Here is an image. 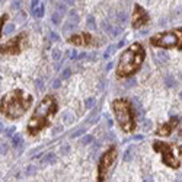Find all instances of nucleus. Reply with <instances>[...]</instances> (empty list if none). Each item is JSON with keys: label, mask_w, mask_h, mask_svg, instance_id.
Returning a JSON list of instances; mask_svg holds the SVG:
<instances>
[{"label": "nucleus", "mask_w": 182, "mask_h": 182, "mask_svg": "<svg viewBox=\"0 0 182 182\" xmlns=\"http://www.w3.org/2000/svg\"><path fill=\"white\" fill-rule=\"evenodd\" d=\"M57 12H58L60 15H64V13L67 12V9H66V4H63V3H58V4H57Z\"/></svg>", "instance_id": "c85d7f7f"}, {"label": "nucleus", "mask_w": 182, "mask_h": 182, "mask_svg": "<svg viewBox=\"0 0 182 182\" xmlns=\"http://www.w3.org/2000/svg\"><path fill=\"white\" fill-rule=\"evenodd\" d=\"M86 23H87V28L89 29H93V31L96 29V22H95V18L93 16H87V22Z\"/></svg>", "instance_id": "4be33fe9"}, {"label": "nucleus", "mask_w": 182, "mask_h": 182, "mask_svg": "<svg viewBox=\"0 0 182 182\" xmlns=\"http://www.w3.org/2000/svg\"><path fill=\"white\" fill-rule=\"evenodd\" d=\"M6 21H7V15H3V16L0 18V36H1V31H3V26H4Z\"/></svg>", "instance_id": "473e14b6"}, {"label": "nucleus", "mask_w": 182, "mask_h": 182, "mask_svg": "<svg viewBox=\"0 0 182 182\" xmlns=\"http://www.w3.org/2000/svg\"><path fill=\"white\" fill-rule=\"evenodd\" d=\"M60 85H61V80H58V79H57V80H54L53 87H54V89H58V87H60Z\"/></svg>", "instance_id": "ea45409f"}, {"label": "nucleus", "mask_w": 182, "mask_h": 182, "mask_svg": "<svg viewBox=\"0 0 182 182\" xmlns=\"http://www.w3.org/2000/svg\"><path fill=\"white\" fill-rule=\"evenodd\" d=\"M79 21H80V18H79L77 12H76L74 9H72V10H70V13H69V21H67V23L63 26V31H64V32H67L69 29H70V31L74 29V28L79 25Z\"/></svg>", "instance_id": "f8f14e48"}, {"label": "nucleus", "mask_w": 182, "mask_h": 182, "mask_svg": "<svg viewBox=\"0 0 182 182\" xmlns=\"http://www.w3.org/2000/svg\"><path fill=\"white\" fill-rule=\"evenodd\" d=\"M134 146H130L127 150H125V153H124V160L125 162H130V160H133V154H134Z\"/></svg>", "instance_id": "2eb2a0df"}, {"label": "nucleus", "mask_w": 182, "mask_h": 182, "mask_svg": "<svg viewBox=\"0 0 182 182\" xmlns=\"http://www.w3.org/2000/svg\"><path fill=\"white\" fill-rule=\"evenodd\" d=\"M61 19H63V15H60L57 10L53 13V16H51V22L54 23V25H60L61 23Z\"/></svg>", "instance_id": "a211bd4d"}, {"label": "nucleus", "mask_w": 182, "mask_h": 182, "mask_svg": "<svg viewBox=\"0 0 182 182\" xmlns=\"http://www.w3.org/2000/svg\"><path fill=\"white\" fill-rule=\"evenodd\" d=\"M175 182H182V181H175Z\"/></svg>", "instance_id": "3c124183"}, {"label": "nucleus", "mask_w": 182, "mask_h": 182, "mask_svg": "<svg viewBox=\"0 0 182 182\" xmlns=\"http://www.w3.org/2000/svg\"><path fill=\"white\" fill-rule=\"evenodd\" d=\"M153 149L162 154V162L172 168V169H178L181 166V162H179V154L182 153V149L179 146H173L169 144V143H165V141H160V140H154L153 141Z\"/></svg>", "instance_id": "39448f33"}, {"label": "nucleus", "mask_w": 182, "mask_h": 182, "mask_svg": "<svg viewBox=\"0 0 182 182\" xmlns=\"http://www.w3.org/2000/svg\"><path fill=\"white\" fill-rule=\"evenodd\" d=\"M90 141H93V137H92V136H85V137L82 139V144H83V146L89 144Z\"/></svg>", "instance_id": "f704fd0d"}, {"label": "nucleus", "mask_w": 182, "mask_h": 182, "mask_svg": "<svg viewBox=\"0 0 182 182\" xmlns=\"http://www.w3.org/2000/svg\"><path fill=\"white\" fill-rule=\"evenodd\" d=\"M61 130H63V127H58V128H54V131H53V133L55 134V133H60Z\"/></svg>", "instance_id": "a18cd8bd"}, {"label": "nucleus", "mask_w": 182, "mask_h": 182, "mask_svg": "<svg viewBox=\"0 0 182 182\" xmlns=\"http://www.w3.org/2000/svg\"><path fill=\"white\" fill-rule=\"evenodd\" d=\"M64 1H66L67 4H70V6H73V4H74V0H64Z\"/></svg>", "instance_id": "49530a36"}, {"label": "nucleus", "mask_w": 182, "mask_h": 182, "mask_svg": "<svg viewBox=\"0 0 182 182\" xmlns=\"http://www.w3.org/2000/svg\"><path fill=\"white\" fill-rule=\"evenodd\" d=\"M154 55H156V58H159V60L168 61V54H166V53H157V54H154Z\"/></svg>", "instance_id": "72a5a7b5"}, {"label": "nucleus", "mask_w": 182, "mask_h": 182, "mask_svg": "<svg viewBox=\"0 0 182 182\" xmlns=\"http://www.w3.org/2000/svg\"><path fill=\"white\" fill-rule=\"evenodd\" d=\"M93 36L90 34L82 32V34H74L69 38V42H72L74 45H93Z\"/></svg>", "instance_id": "9b49d317"}, {"label": "nucleus", "mask_w": 182, "mask_h": 182, "mask_svg": "<svg viewBox=\"0 0 182 182\" xmlns=\"http://www.w3.org/2000/svg\"><path fill=\"white\" fill-rule=\"evenodd\" d=\"M12 9L13 10L22 9V0H12Z\"/></svg>", "instance_id": "393cba45"}, {"label": "nucleus", "mask_w": 182, "mask_h": 182, "mask_svg": "<svg viewBox=\"0 0 182 182\" xmlns=\"http://www.w3.org/2000/svg\"><path fill=\"white\" fill-rule=\"evenodd\" d=\"M95 104H96V99L95 98H87L86 101H85V107L87 109H90L92 107H95Z\"/></svg>", "instance_id": "b1692460"}, {"label": "nucleus", "mask_w": 182, "mask_h": 182, "mask_svg": "<svg viewBox=\"0 0 182 182\" xmlns=\"http://www.w3.org/2000/svg\"><path fill=\"white\" fill-rule=\"evenodd\" d=\"M150 125H151V121L150 119H144L141 127H143V130H150Z\"/></svg>", "instance_id": "e433bc0d"}, {"label": "nucleus", "mask_w": 182, "mask_h": 182, "mask_svg": "<svg viewBox=\"0 0 182 182\" xmlns=\"http://www.w3.org/2000/svg\"><path fill=\"white\" fill-rule=\"evenodd\" d=\"M165 86L166 87H175L176 86V80L172 76H168V77H165Z\"/></svg>", "instance_id": "412c9836"}, {"label": "nucleus", "mask_w": 182, "mask_h": 182, "mask_svg": "<svg viewBox=\"0 0 182 182\" xmlns=\"http://www.w3.org/2000/svg\"><path fill=\"white\" fill-rule=\"evenodd\" d=\"M117 156H118V150L115 146L108 147L105 150V153L101 156L99 163H98V182H105L112 166L117 162Z\"/></svg>", "instance_id": "0eeeda50"}, {"label": "nucleus", "mask_w": 182, "mask_h": 182, "mask_svg": "<svg viewBox=\"0 0 182 182\" xmlns=\"http://www.w3.org/2000/svg\"><path fill=\"white\" fill-rule=\"evenodd\" d=\"M0 153H1V154H6V153H7V146L0 144Z\"/></svg>", "instance_id": "4c0bfd02"}, {"label": "nucleus", "mask_w": 182, "mask_h": 182, "mask_svg": "<svg viewBox=\"0 0 182 182\" xmlns=\"http://www.w3.org/2000/svg\"><path fill=\"white\" fill-rule=\"evenodd\" d=\"M13 31H15V25H13V23L7 25V26H6V28L3 29V32H4V34H7V35H9V34H12Z\"/></svg>", "instance_id": "2f4dec72"}, {"label": "nucleus", "mask_w": 182, "mask_h": 182, "mask_svg": "<svg viewBox=\"0 0 182 182\" xmlns=\"http://www.w3.org/2000/svg\"><path fill=\"white\" fill-rule=\"evenodd\" d=\"M149 13L146 12L144 7H141L140 4H136L134 6V13H133V22H131V25H133V28L134 29H139V28H141L143 25H146L147 22H149Z\"/></svg>", "instance_id": "1a4fd4ad"}, {"label": "nucleus", "mask_w": 182, "mask_h": 182, "mask_svg": "<svg viewBox=\"0 0 182 182\" xmlns=\"http://www.w3.org/2000/svg\"><path fill=\"white\" fill-rule=\"evenodd\" d=\"M150 45L160 48H178L182 50V28L159 32L150 38Z\"/></svg>", "instance_id": "423d86ee"}, {"label": "nucleus", "mask_w": 182, "mask_h": 182, "mask_svg": "<svg viewBox=\"0 0 182 182\" xmlns=\"http://www.w3.org/2000/svg\"><path fill=\"white\" fill-rule=\"evenodd\" d=\"M117 50V45H114V44H111V45H108V48L105 50V53H104V58H109L112 54H114V51Z\"/></svg>", "instance_id": "6ab92c4d"}, {"label": "nucleus", "mask_w": 182, "mask_h": 182, "mask_svg": "<svg viewBox=\"0 0 182 182\" xmlns=\"http://www.w3.org/2000/svg\"><path fill=\"white\" fill-rule=\"evenodd\" d=\"M112 109H114L117 124L121 127V130L125 133L134 131L137 124H136V112L131 104L127 99H115L112 101Z\"/></svg>", "instance_id": "20e7f679"}, {"label": "nucleus", "mask_w": 182, "mask_h": 182, "mask_svg": "<svg viewBox=\"0 0 182 182\" xmlns=\"http://www.w3.org/2000/svg\"><path fill=\"white\" fill-rule=\"evenodd\" d=\"M60 58H61V51H60L58 48H54V50H53V60L57 61V60H60Z\"/></svg>", "instance_id": "bb28decb"}, {"label": "nucleus", "mask_w": 182, "mask_h": 182, "mask_svg": "<svg viewBox=\"0 0 182 182\" xmlns=\"http://www.w3.org/2000/svg\"><path fill=\"white\" fill-rule=\"evenodd\" d=\"M3 131H4V125L0 122V133H3Z\"/></svg>", "instance_id": "09e8293b"}, {"label": "nucleus", "mask_w": 182, "mask_h": 182, "mask_svg": "<svg viewBox=\"0 0 182 182\" xmlns=\"http://www.w3.org/2000/svg\"><path fill=\"white\" fill-rule=\"evenodd\" d=\"M26 42H28V35L25 32H22V34L16 35L15 38H12L10 41H7L6 44H1L0 45V54L16 55L25 48Z\"/></svg>", "instance_id": "6e6552de"}, {"label": "nucleus", "mask_w": 182, "mask_h": 182, "mask_svg": "<svg viewBox=\"0 0 182 182\" xmlns=\"http://www.w3.org/2000/svg\"><path fill=\"white\" fill-rule=\"evenodd\" d=\"M70 74H72V69H70V67H67V69H64L63 73H61V79H69V77H70Z\"/></svg>", "instance_id": "7c9ffc66"}, {"label": "nucleus", "mask_w": 182, "mask_h": 182, "mask_svg": "<svg viewBox=\"0 0 182 182\" xmlns=\"http://www.w3.org/2000/svg\"><path fill=\"white\" fill-rule=\"evenodd\" d=\"M13 133H15V127H10V128H7V130H6V136H7V137H10Z\"/></svg>", "instance_id": "58836bf2"}, {"label": "nucleus", "mask_w": 182, "mask_h": 182, "mask_svg": "<svg viewBox=\"0 0 182 182\" xmlns=\"http://www.w3.org/2000/svg\"><path fill=\"white\" fill-rule=\"evenodd\" d=\"M44 12H45L44 4H39V6H36L35 9L32 10V15H34L35 18H42V16H44Z\"/></svg>", "instance_id": "dca6fc26"}, {"label": "nucleus", "mask_w": 182, "mask_h": 182, "mask_svg": "<svg viewBox=\"0 0 182 182\" xmlns=\"http://www.w3.org/2000/svg\"><path fill=\"white\" fill-rule=\"evenodd\" d=\"M144 182H153V176H151V175H146Z\"/></svg>", "instance_id": "79ce46f5"}, {"label": "nucleus", "mask_w": 182, "mask_h": 182, "mask_svg": "<svg viewBox=\"0 0 182 182\" xmlns=\"http://www.w3.org/2000/svg\"><path fill=\"white\" fill-rule=\"evenodd\" d=\"M35 86L38 90H44V82H42L41 79H36L35 80Z\"/></svg>", "instance_id": "c9c22d12"}, {"label": "nucleus", "mask_w": 182, "mask_h": 182, "mask_svg": "<svg viewBox=\"0 0 182 182\" xmlns=\"http://www.w3.org/2000/svg\"><path fill=\"white\" fill-rule=\"evenodd\" d=\"M178 122H179V117L178 115H175V117H171V119L168 121V122H165V124H162L157 130H156V136H163V137H168V136H171L172 134V131L176 128V125H178Z\"/></svg>", "instance_id": "9d476101"}, {"label": "nucleus", "mask_w": 182, "mask_h": 182, "mask_svg": "<svg viewBox=\"0 0 182 182\" xmlns=\"http://www.w3.org/2000/svg\"><path fill=\"white\" fill-rule=\"evenodd\" d=\"M102 29H104L105 32H111V31H112V26H111L109 21H102Z\"/></svg>", "instance_id": "a878e982"}, {"label": "nucleus", "mask_w": 182, "mask_h": 182, "mask_svg": "<svg viewBox=\"0 0 182 182\" xmlns=\"http://www.w3.org/2000/svg\"><path fill=\"white\" fill-rule=\"evenodd\" d=\"M57 162V154L55 153H47L42 157V163L44 165H54Z\"/></svg>", "instance_id": "ddd939ff"}, {"label": "nucleus", "mask_w": 182, "mask_h": 182, "mask_svg": "<svg viewBox=\"0 0 182 182\" xmlns=\"http://www.w3.org/2000/svg\"><path fill=\"white\" fill-rule=\"evenodd\" d=\"M85 131H86V128H85V127H80V128L74 130L72 134H70V139H77V137L83 136V134H85Z\"/></svg>", "instance_id": "aec40b11"}, {"label": "nucleus", "mask_w": 182, "mask_h": 182, "mask_svg": "<svg viewBox=\"0 0 182 182\" xmlns=\"http://www.w3.org/2000/svg\"><path fill=\"white\" fill-rule=\"evenodd\" d=\"M48 35H50V38H51L54 42H58V41L61 39V38H60V35H58V34H55L54 31H50V32H48Z\"/></svg>", "instance_id": "c756f323"}, {"label": "nucleus", "mask_w": 182, "mask_h": 182, "mask_svg": "<svg viewBox=\"0 0 182 182\" xmlns=\"http://www.w3.org/2000/svg\"><path fill=\"white\" fill-rule=\"evenodd\" d=\"M146 58V50L140 42H133L119 57L117 64V77H130L140 70Z\"/></svg>", "instance_id": "7ed1b4c3"}, {"label": "nucleus", "mask_w": 182, "mask_h": 182, "mask_svg": "<svg viewBox=\"0 0 182 182\" xmlns=\"http://www.w3.org/2000/svg\"><path fill=\"white\" fill-rule=\"evenodd\" d=\"M12 146H13L15 149L22 147V146H23V140H22V137H21V136H13V137H12Z\"/></svg>", "instance_id": "f3484780"}, {"label": "nucleus", "mask_w": 182, "mask_h": 182, "mask_svg": "<svg viewBox=\"0 0 182 182\" xmlns=\"http://www.w3.org/2000/svg\"><path fill=\"white\" fill-rule=\"evenodd\" d=\"M125 22H127V15H125L124 12H118L117 16H115V23H117L118 26H122V28H124Z\"/></svg>", "instance_id": "4468645a"}, {"label": "nucleus", "mask_w": 182, "mask_h": 182, "mask_svg": "<svg viewBox=\"0 0 182 182\" xmlns=\"http://www.w3.org/2000/svg\"><path fill=\"white\" fill-rule=\"evenodd\" d=\"M32 101L34 99L28 92L22 89H15L0 99V112L9 119H16L31 108Z\"/></svg>", "instance_id": "f257e3e1"}, {"label": "nucleus", "mask_w": 182, "mask_h": 182, "mask_svg": "<svg viewBox=\"0 0 182 182\" xmlns=\"http://www.w3.org/2000/svg\"><path fill=\"white\" fill-rule=\"evenodd\" d=\"M111 69H112V63H109L108 66H107V69H105V70L108 72V70H111Z\"/></svg>", "instance_id": "de8ad7c7"}, {"label": "nucleus", "mask_w": 182, "mask_h": 182, "mask_svg": "<svg viewBox=\"0 0 182 182\" xmlns=\"http://www.w3.org/2000/svg\"><path fill=\"white\" fill-rule=\"evenodd\" d=\"M69 149H70L69 146H63V147H61V153H63V154H66V153L69 151Z\"/></svg>", "instance_id": "37998d69"}, {"label": "nucleus", "mask_w": 182, "mask_h": 182, "mask_svg": "<svg viewBox=\"0 0 182 182\" xmlns=\"http://www.w3.org/2000/svg\"><path fill=\"white\" fill-rule=\"evenodd\" d=\"M134 85H136V80H134V79H133V80H131V82H130V83H127V85H125V86H127V87H131V86H134Z\"/></svg>", "instance_id": "c03bdc74"}, {"label": "nucleus", "mask_w": 182, "mask_h": 182, "mask_svg": "<svg viewBox=\"0 0 182 182\" xmlns=\"http://www.w3.org/2000/svg\"><path fill=\"white\" fill-rule=\"evenodd\" d=\"M15 21H16L18 23H22L23 21H26V13L21 10V12H19L18 15H16V18H15Z\"/></svg>", "instance_id": "5701e85b"}, {"label": "nucleus", "mask_w": 182, "mask_h": 182, "mask_svg": "<svg viewBox=\"0 0 182 182\" xmlns=\"http://www.w3.org/2000/svg\"><path fill=\"white\" fill-rule=\"evenodd\" d=\"M57 101L53 95H47L35 108L29 122H28V127H26V131L29 136H36L39 131H42L45 127L50 125L51 119L54 118V115L57 114Z\"/></svg>", "instance_id": "f03ea898"}, {"label": "nucleus", "mask_w": 182, "mask_h": 182, "mask_svg": "<svg viewBox=\"0 0 182 182\" xmlns=\"http://www.w3.org/2000/svg\"><path fill=\"white\" fill-rule=\"evenodd\" d=\"M38 3H39V0H32V1H31V9H32V10L38 6Z\"/></svg>", "instance_id": "a19ab883"}, {"label": "nucleus", "mask_w": 182, "mask_h": 182, "mask_svg": "<svg viewBox=\"0 0 182 182\" xmlns=\"http://www.w3.org/2000/svg\"><path fill=\"white\" fill-rule=\"evenodd\" d=\"M122 31H124V28L117 25L115 28H112V31H111V32H112V35H114V36H118L119 34H121V32H122Z\"/></svg>", "instance_id": "cd10ccee"}, {"label": "nucleus", "mask_w": 182, "mask_h": 182, "mask_svg": "<svg viewBox=\"0 0 182 182\" xmlns=\"http://www.w3.org/2000/svg\"><path fill=\"white\" fill-rule=\"evenodd\" d=\"M179 98H181V101H182V90H181V93H179Z\"/></svg>", "instance_id": "8fccbe9b"}]
</instances>
